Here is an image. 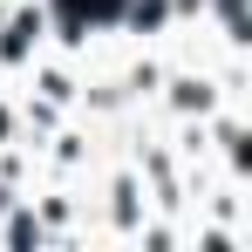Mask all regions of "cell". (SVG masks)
<instances>
[{
	"label": "cell",
	"mask_w": 252,
	"mask_h": 252,
	"mask_svg": "<svg viewBox=\"0 0 252 252\" xmlns=\"http://www.w3.org/2000/svg\"><path fill=\"white\" fill-rule=\"evenodd\" d=\"M34 34H41V14H21V21L7 28V41H0V55H7V62H21V55L34 48Z\"/></svg>",
	"instance_id": "6da1fadb"
},
{
	"label": "cell",
	"mask_w": 252,
	"mask_h": 252,
	"mask_svg": "<svg viewBox=\"0 0 252 252\" xmlns=\"http://www.w3.org/2000/svg\"><path fill=\"white\" fill-rule=\"evenodd\" d=\"M7 239H14V246H34V239H41V225H34V218H14V225H7Z\"/></svg>",
	"instance_id": "7a4b0ae2"
},
{
	"label": "cell",
	"mask_w": 252,
	"mask_h": 252,
	"mask_svg": "<svg viewBox=\"0 0 252 252\" xmlns=\"http://www.w3.org/2000/svg\"><path fill=\"white\" fill-rule=\"evenodd\" d=\"M0 205H7V191H0Z\"/></svg>",
	"instance_id": "3957f363"
}]
</instances>
